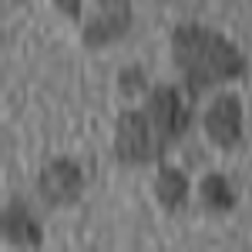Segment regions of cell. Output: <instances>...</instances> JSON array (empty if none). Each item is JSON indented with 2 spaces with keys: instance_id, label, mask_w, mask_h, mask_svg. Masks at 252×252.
Returning a JSON list of instances; mask_svg holds the SVG:
<instances>
[{
  "instance_id": "obj_1",
  "label": "cell",
  "mask_w": 252,
  "mask_h": 252,
  "mask_svg": "<svg viewBox=\"0 0 252 252\" xmlns=\"http://www.w3.org/2000/svg\"><path fill=\"white\" fill-rule=\"evenodd\" d=\"M192 108L195 101L185 94V88H175V84L148 88L141 108H128L118 115L115 158L128 168L161 161L185 138L192 125Z\"/></svg>"
},
{
  "instance_id": "obj_2",
  "label": "cell",
  "mask_w": 252,
  "mask_h": 252,
  "mask_svg": "<svg viewBox=\"0 0 252 252\" xmlns=\"http://www.w3.org/2000/svg\"><path fill=\"white\" fill-rule=\"evenodd\" d=\"M172 61L182 74L185 94L198 101L219 84L246 78L249 61L225 34L205 24H178L172 31Z\"/></svg>"
},
{
  "instance_id": "obj_3",
  "label": "cell",
  "mask_w": 252,
  "mask_h": 252,
  "mask_svg": "<svg viewBox=\"0 0 252 252\" xmlns=\"http://www.w3.org/2000/svg\"><path fill=\"white\" fill-rule=\"evenodd\" d=\"M131 31V0H94L91 17L81 27V40L88 51L111 47Z\"/></svg>"
},
{
  "instance_id": "obj_4",
  "label": "cell",
  "mask_w": 252,
  "mask_h": 252,
  "mask_svg": "<svg viewBox=\"0 0 252 252\" xmlns=\"http://www.w3.org/2000/svg\"><path fill=\"white\" fill-rule=\"evenodd\" d=\"M84 192V172L71 158H51L37 175V195L47 209H67Z\"/></svg>"
},
{
  "instance_id": "obj_5",
  "label": "cell",
  "mask_w": 252,
  "mask_h": 252,
  "mask_svg": "<svg viewBox=\"0 0 252 252\" xmlns=\"http://www.w3.org/2000/svg\"><path fill=\"white\" fill-rule=\"evenodd\" d=\"M202 131L212 141L215 148L232 152L235 145L242 141V101L229 91L212 97V104L202 115Z\"/></svg>"
},
{
  "instance_id": "obj_6",
  "label": "cell",
  "mask_w": 252,
  "mask_h": 252,
  "mask_svg": "<svg viewBox=\"0 0 252 252\" xmlns=\"http://www.w3.org/2000/svg\"><path fill=\"white\" fill-rule=\"evenodd\" d=\"M0 229H3V242L14 249H40L44 246V229H40L37 215L31 212L27 202L10 198L0 212Z\"/></svg>"
},
{
  "instance_id": "obj_7",
  "label": "cell",
  "mask_w": 252,
  "mask_h": 252,
  "mask_svg": "<svg viewBox=\"0 0 252 252\" xmlns=\"http://www.w3.org/2000/svg\"><path fill=\"white\" fill-rule=\"evenodd\" d=\"M189 192H192V185H189V175L182 172V168H172V165H161L155 175V198L158 205L165 209V212H178L185 202H189Z\"/></svg>"
},
{
  "instance_id": "obj_8",
  "label": "cell",
  "mask_w": 252,
  "mask_h": 252,
  "mask_svg": "<svg viewBox=\"0 0 252 252\" xmlns=\"http://www.w3.org/2000/svg\"><path fill=\"white\" fill-rule=\"evenodd\" d=\"M198 195H202V202H205L212 212H232L235 202H239L232 182H229L222 172L202 175V182H198Z\"/></svg>"
},
{
  "instance_id": "obj_9",
  "label": "cell",
  "mask_w": 252,
  "mask_h": 252,
  "mask_svg": "<svg viewBox=\"0 0 252 252\" xmlns=\"http://www.w3.org/2000/svg\"><path fill=\"white\" fill-rule=\"evenodd\" d=\"M118 91L128 97H138L148 91V84H145V71L141 67H125L121 71V78H118Z\"/></svg>"
},
{
  "instance_id": "obj_10",
  "label": "cell",
  "mask_w": 252,
  "mask_h": 252,
  "mask_svg": "<svg viewBox=\"0 0 252 252\" xmlns=\"http://www.w3.org/2000/svg\"><path fill=\"white\" fill-rule=\"evenodd\" d=\"M54 7H58L67 20H81L84 17V0H54Z\"/></svg>"
}]
</instances>
